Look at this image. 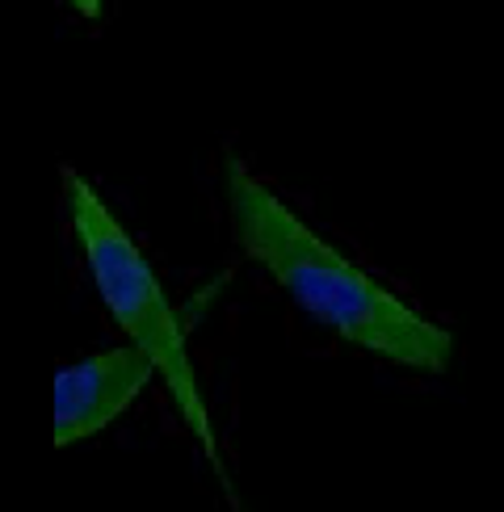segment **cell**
Masks as SVG:
<instances>
[{"label":"cell","instance_id":"6da1fadb","mask_svg":"<svg viewBox=\"0 0 504 512\" xmlns=\"http://www.w3.org/2000/svg\"><path fill=\"white\" fill-rule=\"evenodd\" d=\"M223 189L231 210V236H236L240 252L257 261L315 324L391 361V366H408L416 374L450 370L454 336L412 311L378 277L357 269L341 248L315 236L236 156L223 160Z\"/></svg>","mask_w":504,"mask_h":512},{"label":"cell","instance_id":"3957f363","mask_svg":"<svg viewBox=\"0 0 504 512\" xmlns=\"http://www.w3.org/2000/svg\"><path fill=\"white\" fill-rule=\"evenodd\" d=\"M156 374L160 366L139 345H122L80 361V366L59 370L55 374V445L68 450V445L101 433L105 424H114Z\"/></svg>","mask_w":504,"mask_h":512},{"label":"cell","instance_id":"277c9868","mask_svg":"<svg viewBox=\"0 0 504 512\" xmlns=\"http://www.w3.org/2000/svg\"><path fill=\"white\" fill-rule=\"evenodd\" d=\"M72 9L80 17H101V0H72Z\"/></svg>","mask_w":504,"mask_h":512},{"label":"cell","instance_id":"7a4b0ae2","mask_svg":"<svg viewBox=\"0 0 504 512\" xmlns=\"http://www.w3.org/2000/svg\"><path fill=\"white\" fill-rule=\"evenodd\" d=\"M63 189H68V219H72V231L80 240L84 261H89V273H93V286L101 294V303L110 307L114 324L131 336V345H139L160 366V378H164V387L173 391L181 420L194 429L198 445L206 450L210 466H215V475L227 483L223 462H219V445H215V424H210L206 399L198 391L181 319H177L173 303H168L152 261H147L143 248L131 236H126L122 223L105 210L97 189L80 173L63 168Z\"/></svg>","mask_w":504,"mask_h":512}]
</instances>
